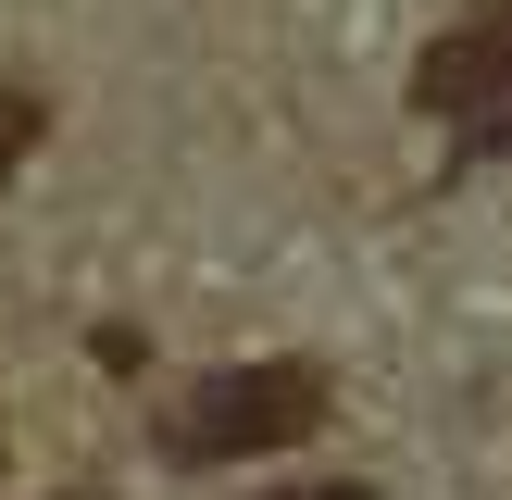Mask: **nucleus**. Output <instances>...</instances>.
Wrapping results in <instances>:
<instances>
[{
  "instance_id": "f03ea898",
  "label": "nucleus",
  "mask_w": 512,
  "mask_h": 500,
  "mask_svg": "<svg viewBox=\"0 0 512 500\" xmlns=\"http://www.w3.org/2000/svg\"><path fill=\"white\" fill-rule=\"evenodd\" d=\"M413 100L463 138V163L512 150V0H475L463 25H438V50L413 63Z\"/></svg>"
},
{
  "instance_id": "39448f33",
  "label": "nucleus",
  "mask_w": 512,
  "mask_h": 500,
  "mask_svg": "<svg viewBox=\"0 0 512 500\" xmlns=\"http://www.w3.org/2000/svg\"><path fill=\"white\" fill-rule=\"evenodd\" d=\"M63 500H100V488H63Z\"/></svg>"
},
{
  "instance_id": "7ed1b4c3",
  "label": "nucleus",
  "mask_w": 512,
  "mask_h": 500,
  "mask_svg": "<svg viewBox=\"0 0 512 500\" xmlns=\"http://www.w3.org/2000/svg\"><path fill=\"white\" fill-rule=\"evenodd\" d=\"M38 138H50V100H38V88H0V175H13Z\"/></svg>"
},
{
  "instance_id": "f257e3e1",
  "label": "nucleus",
  "mask_w": 512,
  "mask_h": 500,
  "mask_svg": "<svg viewBox=\"0 0 512 500\" xmlns=\"http://www.w3.org/2000/svg\"><path fill=\"white\" fill-rule=\"evenodd\" d=\"M313 425H325V363H225L163 413V450L175 463H263V450H300Z\"/></svg>"
},
{
  "instance_id": "20e7f679",
  "label": "nucleus",
  "mask_w": 512,
  "mask_h": 500,
  "mask_svg": "<svg viewBox=\"0 0 512 500\" xmlns=\"http://www.w3.org/2000/svg\"><path fill=\"white\" fill-rule=\"evenodd\" d=\"M263 500H375V488H263Z\"/></svg>"
}]
</instances>
